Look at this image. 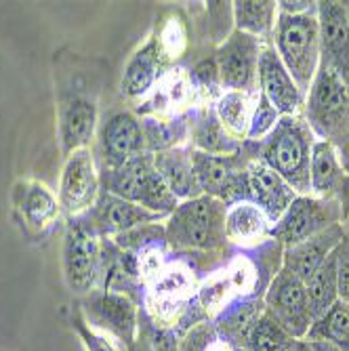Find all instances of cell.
Listing matches in <instances>:
<instances>
[{
	"instance_id": "cell-4",
	"label": "cell",
	"mask_w": 349,
	"mask_h": 351,
	"mask_svg": "<svg viewBox=\"0 0 349 351\" xmlns=\"http://www.w3.org/2000/svg\"><path fill=\"white\" fill-rule=\"evenodd\" d=\"M110 194L139 204L147 210L171 215L179 200L171 194L160 173L156 171L154 154H139L110 173Z\"/></svg>"
},
{
	"instance_id": "cell-26",
	"label": "cell",
	"mask_w": 349,
	"mask_h": 351,
	"mask_svg": "<svg viewBox=\"0 0 349 351\" xmlns=\"http://www.w3.org/2000/svg\"><path fill=\"white\" fill-rule=\"evenodd\" d=\"M337 265H339V248H335L324 263L315 269V274L305 282L307 303L313 320L324 315L339 301V286H337Z\"/></svg>"
},
{
	"instance_id": "cell-42",
	"label": "cell",
	"mask_w": 349,
	"mask_h": 351,
	"mask_svg": "<svg viewBox=\"0 0 349 351\" xmlns=\"http://www.w3.org/2000/svg\"><path fill=\"white\" fill-rule=\"evenodd\" d=\"M293 351H295V347H293Z\"/></svg>"
},
{
	"instance_id": "cell-9",
	"label": "cell",
	"mask_w": 349,
	"mask_h": 351,
	"mask_svg": "<svg viewBox=\"0 0 349 351\" xmlns=\"http://www.w3.org/2000/svg\"><path fill=\"white\" fill-rule=\"evenodd\" d=\"M259 55V38L236 29L217 51L219 82L230 90L248 93L257 80Z\"/></svg>"
},
{
	"instance_id": "cell-12",
	"label": "cell",
	"mask_w": 349,
	"mask_h": 351,
	"mask_svg": "<svg viewBox=\"0 0 349 351\" xmlns=\"http://www.w3.org/2000/svg\"><path fill=\"white\" fill-rule=\"evenodd\" d=\"M194 293V278L185 267H169L154 278L147 297L149 315L156 326H171L179 320L187 299Z\"/></svg>"
},
{
	"instance_id": "cell-5",
	"label": "cell",
	"mask_w": 349,
	"mask_h": 351,
	"mask_svg": "<svg viewBox=\"0 0 349 351\" xmlns=\"http://www.w3.org/2000/svg\"><path fill=\"white\" fill-rule=\"evenodd\" d=\"M307 124L324 141L341 135L349 126V88L324 63L307 90Z\"/></svg>"
},
{
	"instance_id": "cell-31",
	"label": "cell",
	"mask_w": 349,
	"mask_h": 351,
	"mask_svg": "<svg viewBox=\"0 0 349 351\" xmlns=\"http://www.w3.org/2000/svg\"><path fill=\"white\" fill-rule=\"evenodd\" d=\"M276 3H257V0H238L234 3V19L238 32L259 36L267 34L272 25L276 23Z\"/></svg>"
},
{
	"instance_id": "cell-6",
	"label": "cell",
	"mask_w": 349,
	"mask_h": 351,
	"mask_svg": "<svg viewBox=\"0 0 349 351\" xmlns=\"http://www.w3.org/2000/svg\"><path fill=\"white\" fill-rule=\"evenodd\" d=\"M341 219H345V210L337 200H326L318 196H297L293 204L276 221L269 234L287 248H291L318 236L330 226H337Z\"/></svg>"
},
{
	"instance_id": "cell-2",
	"label": "cell",
	"mask_w": 349,
	"mask_h": 351,
	"mask_svg": "<svg viewBox=\"0 0 349 351\" xmlns=\"http://www.w3.org/2000/svg\"><path fill=\"white\" fill-rule=\"evenodd\" d=\"M276 53L305 95L320 68V25L313 11L299 15L280 11L276 15Z\"/></svg>"
},
{
	"instance_id": "cell-28",
	"label": "cell",
	"mask_w": 349,
	"mask_h": 351,
	"mask_svg": "<svg viewBox=\"0 0 349 351\" xmlns=\"http://www.w3.org/2000/svg\"><path fill=\"white\" fill-rule=\"evenodd\" d=\"M194 143L198 152L210 156H232L238 149V143L221 126L215 112H202L194 124Z\"/></svg>"
},
{
	"instance_id": "cell-19",
	"label": "cell",
	"mask_w": 349,
	"mask_h": 351,
	"mask_svg": "<svg viewBox=\"0 0 349 351\" xmlns=\"http://www.w3.org/2000/svg\"><path fill=\"white\" fill-rule=\"evenodd\" d=\"M97 126V106L86 97H70L59 106V139L68 156L86 147Z\"/></svg>"
},
{
	"instance_id": "cell-11",
	"label": "cell",
	"mask_w": 349,
	"mask_h": 351,
	"mask_svg": "<svg viewBox=\"0 0 349 351\" xmlns=\"http://www.w3.org/2000/svg\"><path fill=\"white\" fill-rule=\"evenodd\" d=\"M99 242L82 226L68 232L63 244V274L72 293H88L99 278Z\"/></svg>"
},
{
	"instance_id": "cell-15",
	"label": "cell",
	"mask_w": 349,
	"mask_h": 351,
	"mask_svg": "<svg viewBox=\"0 0 349 351\" xmlns=\"http://www.w3.org/2000/svg\"><path fill=\"white\" fill-rule=\"evenodd\" d=\"M257 78L261 84V95L280 116H295L299 106H303L305 95L299 90L293 76L284 68V63L280 61L274 49L261 51Z\"/></svg>"
},
{
	"instance_id": "cell-1",
	"label": "cell",
	"mask_w": 349,
	"mask_h": 351,
	"mask_svg": "<svg viewBox=\"0 0 349 351\" xmlns=\"http://www.w3.org/2000/svg\"><path fill=\"white\" fill-rule=\"evenodd\" d=\"M313 143V131L307 122L297 116H282L265 137L261 162L287 181L297 196H307V191H311L309 167Z\"/></svg>"
},
{
	"instance_id": "cell-20",
	"label": "cell",
	"mask_w": 349,
	"mask_h": 351,
	"mask_svg": "<svg viewBox=\"0 0 349 351\" xmlns=\"http://www.w3.org/2000/svg\"><path fill=\"white\" fill-rule=\"evenodd\" d=\"M156 171L160 173L163 181L167 183L169 191L181 202L202 196V189L198 185V177L194 171L192 152L173 147L167 152L154 154Z\"/></svg>"
},
{
	"instance_id": "cell-17",
	"label": "cell",
	"mask_w": 349,
	"mask_h": 351,
	"mask_svg": "<svg viewBox=\"0 0 349 351\" xmlns=\"http://www.w3.org/2000/svg\"><path fill=\"white\" fill-rule=\"evenodd\" d=\"M246 173L250 202H255L265 213V217L276 223L284 215V210L293 204L297 191L261 160L250 162L246 167Z\"/></svg>"
},
{
	"instance_id": "cell-16",
	"label": "cell",
	"mask_w": 349,
	"mask_h": 351,
	"mask_svg": "<svg viewBox=\"0 0 349 351\" xmlns=\"http://www.w3.org/2000/svg\"><path fill=\"white\" fill-rule=\"evenodd\" d=\"M309 181H311V191L315 196L337 200L343 206V210L347 208L349 213V177L341 169L337 152L330 141L320 139L313 143Z\"/></svg>"
},
{
	"instance_id": "cell-40",
	"label": "cell",
	"mask_w": 349,
	"mask_h": 351,
	"mask_svg": "<svg viewBox=\"0 0 349 351\" xmlns=\"http://www.w3.org/2000/svg\"><path fill=\"white\" fill-rule=\"evenodd\" d=\"M345 11H347V21H349V3L345 5Z\"/></svg>"
},
{
	"instance_id": "cell-38",
	"label": "cell",
	"mask_w": 349,
	"mask_h": 351,
	"mask_svg": "<svg viewBox=\"0 0 349 351\" xmlns=\"http://www.w3.org/2000/svg\"><path fill=\"white\" fill-rule=\"evenodd\" d=\"M295 351H341V349L337 345L328 343V341L301 339V341H295Z\"/></svg>"
},
{
	"instance_id": "cell-30",
	"label": "cell",
	"mask_w": 349,
	"mask_h": 351,
	"mask_svg": "<svg viewBox=\"0 0 349 351\" xmlns=\"http://www.w3.org/2000/svg\"><path fill=\"white\" fill-rule=\"evenodd\" d=\"M246 351H293L295 339L269 313H263L246 330Z\"/></svg>"
},
{
	"instance_id": "cell-37",
	"label": "cell",
	"mask_w": 349,
	"mask_h": 351,
	"mask_svg": "<svg viewBox=\"0 0 349 351\" xmlns=\"http://www.w3.org/2000/svg\"><path fill=\"white\" fill-rule=\"evenodd\" d=\"M194 78L206 88V86H217L219 84V70H217V61H202L200 66L194 70Z\"/></svg>"
},
{
	"instance_id": "cell-41",
	"label": "cell",
	"mask_w": 349,
	"mask_h": 351,
	"mask_svg": "<svg viewBox=\"0 0 349 351\" xmlns=\"http://www.w3.org/2000/svg\"><path fill=\"white\" fill-rule=\"evenodd\" d=\"M139 351H152V349H149V347H141Z\"/></svg>"
},
{
	"instance_id": "cell-7",
	"label": "cell",
	"mask_w": 349,
	"mask_h": 351,
	"mask_svg": "<svg viewBox=\"0 0 349 351\" xmlns=\"http://www.w3.org/2000/svg\"><path fill=\"white\" fill-rule=\"evenodd\" d=\"M265 303H267V313L295 341L307 337L313 324V317L307 303L305 284L297 276L280 269V274H276L269 286Z\"/></svg>"
},
{
	"instance_id": "cell-13",
	"label": "cell",
	"mask_w": 349,
	"mask_h": 351,
	"mask_svg": "<svg viewBox=\"0 0 349 351\" xmlns=\"http://www.w3.org/2000/svg\"><path fill=\"white\" fill-rule=\"evenodd\" d=\"M318 25L322 57L320 63L335 70L349 88V21L345 5L318 3Z\"/></svg>"
},
{
	"instance_id": "cell-32",
	"label": "cell",
	"mask_w": 349,
	"mask_h": 351,
	"mask_svg": "<svg viewBox=\"0 0 349 351\" xmlns=\"http://www.w3.org/2000/svg\"><path fill=\"white\" fill-rule=\"evenodd\" d=\"M145 143L158 154L177 147V143L185 137V124L181 120L160 122V120H147L143 131Z\"/></svg>"
},
{
	"instance_id": "cell-35",
	"label": "cell",
	"mask_w": 349,
	"mask_h": 351,
	"mask_svg": "<svg viewBox=\"0 0 349 351\" xmlns=\"http://www.w3.org/2000/svg\"><path fill=\"white\" fill-rule=\"evenodd\" d=\"M337 286H339V299L349 303V248L345 244L339 246Z\"/></svg>"
},
{
	"instance_id": "cell-33",
	"label": "cell",
	"mask_w": 349,
	"mask_h": 351,
	"mask_svg": "<svg viewBox=\"0 0 349 351\" xmlns=\"http://www.w3.org/2000/svg\"><path fill=\"white\" fill-rule=\"evenodd\" d=\"M282 116L272 108V104L263 97V95H259V101L255 104V108H252V116H250V126H248V133L246 137L248 139H263L267 137L274 126L278 124Z\"/></svg>"
},
{
	"instance_id": "cell-29",
	"label": "cell",
	"mask_w": 349,
	"mask_h": 351,
	"mask_svg": "<svg viewBox=\"0 0 349 351\" xmlns=\"http://www.w3.org/2000/svg\"><path fill=\"white\" fill-rule=\"evenodd\" d=\"M215 114L221 122V126L234 137H244L250 126L252 106L248 93L228 90L219 97L215 106Z\"/></svg>"
},
{
	"instance_id": "cell-27",
	"label": "cell",
	"mask_w": 349,
	"mask_h": 351,
	"mask_svg": "<svg viewBox=\"0 0 349 351\" xmlns=\"http://www.w3.org/2000/svg\"><path fill=\"white\" fill-rule=\"evenodd\" d=\"M305 339L328 341L341 351H349V303L339 299L324 315L313 320Z\"/></svg>"
},
{
	"instance_id": "cell-39",
	"label": "cell",
	"mask_w": 349,
	"mask_h": 351,
	"mask_svg": "<svg viewBox=\"0 0 349 351\" xmlns=\"http://www.w3.org/2000/svg\"><path fill=\"white\" fill-rule=\"evenodd\" d=\"M206 351H230V347L224 345V343H219V341H215V343H210V345L206 347Z\"/></svg>"
},
{
	"instance_id": "cell-10",
	"label": "cell",
	"mask_w": 349,
	"mask_h": 351,
	"mask_svg": "<svg viewBox=\"0 0 349 351\" xmlns=\"http://www.w3.org/2000/svg\"><path fill=\"white\" fill-rule=\"evenodd\" d=\"M99 191V177L88 147L68 156L59 181V206L68 215H80L95 204Z\"/></svg>"
},
{
	"instance_id": "cell-21",
	"label": "cell",
	"mask_w": 349,
	"mask_h": 351,
	"mask_svg": "<svg viewBox=\"0 0 349 351\" xmlns=\"http://www.w3.org/2000/svg\"><path fill=\"white\" fill-rule=\"evenodd\" d=\"M163 51L156 38H149L126 63L120 80V90L124 97H143V95L154 86L158 72H160Z\"/></svg>"
},
{
	"instance_id": "cell-23",
	"label": "cell",
	"mask_w": 349,
	"mask_h": 351,
	"mask_svg": "<svg viewBox=\"0 0 349 351\" xmlns=\"http://www.w3.org/2000/svg\"><path fill=\"white\" fill-rule=\"evenodd\" d=\"M97 217L99 226L108 232H116L118 236L120 234H126V232H133L141 226H147L152 221H158L167 215L163 213H154V210H147L139 204H133L129 200H122L114 194H108L104 196L101 204L97 206Z\"/></svg>"
},
{
	"instance_id": "cell-25",
	"label": "cell",
	"mask_w": 349,
	"mask_h": 351,
	"mask_svg": "<svg viewBox=\"0 0 349 351\" xmlns=\"http://www.w3.org/2000/svg\"><path fill=\"white\" fill-rule=\"evenodd\" d=\"M269 232V219L265 213L250 200L234 202L226 213V238L250 244L261 240Z\"/></svg>"
},
{
	"instance_id": "cell-36",
	"label": "cell",
	"mask_w": 349,
	"mask_h": 351,
	"mask_svg": "<svg viewBox=\"0 0 349 351\" xmlns=\"http://www.w3.org/2000/svg\"><path fill=\"white\" fill-rule=\"evenodd\" d=\"M78 330L88 351H118L116 345L110 341V337H106L104 332H95L93 328H86L82 324L78 326Z\"/></svg>"
},
{
	"instance_id": "cell-34",
	"label": "cell",
	"mask_w": 349,
	"mask_h": 351,
	"mask_svg": "<svg viewBox=\"0 0 349 351\" xmlns=\"http://www.w3.org/2000/svg\"><path fill=\"white\" fill-rule=\"evenodd\" d=\"M158 45H160V51L167 57H179L185 49V32H183L181 21L171 19L163 32L160 40H158Z\"/></svg>"
},
{
	"instance_id": "cell-3",
	"label": "cell",
	"mask_w": 349,
	"mask_h": 351,
	"mask_svg": "<svg viewBox=\"0 0 349 351\" xmlns=\"http://www.w3.org/2000/svg\"><path fill=\"white\" fill-rule=\"evenodd\" d=\"M226 204L198 196L177 204L165 228L167 240L177 250H213L226 240Z\"/></svg>"
},
{
	"instance_id": "cell-18",
	"label": "cell",
	"mask_w": 349,
	"mask_h": 351,
	"mask_svg": "<svg viewBox=\"0 0 349 351\" xmlns=\"http://www.w3.org/2000/svg\"><path fill=\"white\" fill-rule=\"evenodd\" d=\"M341 244H343V228L337 223V226H330L328 230L320 232L318 236L287 248L282 269L297 276L305 284L315 274V269L324 263L328 254L335 248H339Z\"/></svg>"
},
{
	"instance_id": "cell-14",
	"label": "cell",
	"mask_w": 349,
	"mask_h": 351,
	"mask_svg": "<svg viewBox=\"0 0 349 351\" xmlns=\"http://www.w3.org/2000/svg\"><path fill=\"white\" fill-rule=\"evenodd\" d=\"M99 147L104 162L114 171L135 156L143 154L145 149V137L143 126L131 112H118L106 120L99 135Z\"/></svg>"
},
{
	"instance_id": "cell-8",
	"label": "cell",
	"mask_w": 349,
	"mask_h": 351,
	"mask_svg": "<svg viewBox=\"0 0 349 351\" xmlns=\"http://www.w3.org/2000/svg\"><path fill=\"white\" fill-rule=\"evenodd\" d=\"M194 171L198 185L204 196H210L221 202H240L250 200L248 191V173L238 167V160L232 156H210L202 152H192Z\"/></svg>"
},
{
	"instance_id": "cell-24",
	"label": "cell",
	"mask_w": 349,
	"mask_h": 351,
	"mask_svg": "<svg viewBox=\"0 0 349 351\" xmlns=\"http://www.w3.org/2000/svg\"><path fill=\"white\" fill-rule=\"evenodd\" d=\"M15 206L34 230H45L57 219L59 202L47 185L38 181H25L15 187Z\"/></svg>"
},
{
	"instance_id": "cell-22",
	"label": "cell",
	"mask_w": 349,
	"mask_h": 351,
	"mask_svg": "<svg viewBox=\"0 0 349 351\" xmlns=\"http://www.w3.org/2000/svg\"><path fill=\"white\" fill-rule=\"evenodd\" d=\"M93 311L104 328L124 341L126 345L135 343L137 335V309L135 303L120 293H106L93 301Z\"/></svg>"
}]
</instances>
